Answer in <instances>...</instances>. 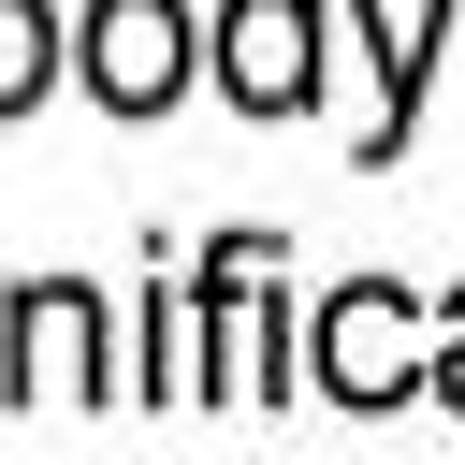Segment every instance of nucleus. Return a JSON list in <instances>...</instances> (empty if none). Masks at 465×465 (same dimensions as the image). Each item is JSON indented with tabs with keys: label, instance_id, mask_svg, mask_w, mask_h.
<instances>
[{
	"label": "nucleus",
	"instance_id": "1",
	"mask_svg": "<svg viewBox=\"0 0 465 465\" xmlns=\"http://www.w3.org/2000/svg\"><path fill=\"white\" fill-rule=\"evenodd\" d=\"M0 392L15 407H58V421L116 392V334H102V291L87 276H44V291L0 305Z\"/></svg>",
	"mask_w": 465,
	"mask_h": 465
},
{
	"label": "nucleus",
	"instance_id": "4",
	"mask_svg": "<svg viewBox=\"0 0 465 465\" xmlns=\"http://www.w3.org/2000/svg\"><path fill=\"white\" fill-rule=\"evenodd\" d=\"M73 73H87L102 116H160V102L189 87V15H174V0H102V15L73 29Z\"/></svg>",
	"mask_w": 465,
	"mask_h": 465
},
{
	"label": "nucleus",
	"instance_id": "5",
	"mask_svg": "<svg viewBox=\"0 0 465 465\" xmlns=\"http://www.w3.org/2000/svg\"><path fill=\"white\" fill-rule=\"evenodd\" d=\"M465 44V0H421L407 29L378 15V0H349V58L378 73V116H363V160H407V131H421V87H436V58Z\"/></svg>",
	"mask_w": 465,
	"mask_h": 465
},
{
	"label": "nucleus",
	"instance_id": "8",
	"mask_svg": "<svg viewBox=\"0 0 465 465\" xmlns=\"http://www.w3.org/2000/svg\"><path fill=\"white\" fill-rule=\"evenodd\" d=\"M436 407H465V291L436 305Z\"/></svg>",
	"mask_w": 465,
	"mask_h": 465
},
{
	"label": "nucleus",
	"instance_id": "6",
	"mask_svg": "<svg viewBox=\"0 0 465 465\" xmlns=\"http://www.w3.org/2000/svg\"><path fill=\"white\" fill-rule=\"evenodd\" d=\"M145 407H218V276L145 291Z\"/></svg>",
	"mask_w": 465,
	"mask_h": 465
},
{
	"label": "nucleus",
	"instance_id": "3",
	"mask_svg": "<svg viewBox=\"0 0 465 465\" xmlns=\"http://www.w3.org/2000/svg\"><path fill=\"white\" fill-rule=\"evenodd\" d=\"M320 15H334V0H218L203 73H218L247 116H305V102H320Z\"/></svg>",
	"mask_w": 465,
	"mask_h": 465
},
{
	"label": "nucleus",
	"instance_id": "7",
	"mask_svg": "<svg viewBox=\"0 0 465 465\" xmlns=\"http://www.w3.org/2000/svg\"><path fill=\"white\" fill-rule=\"evenodd\" d=\"M58 87V15L44 0H0V116H29Z\"/></svg>",
	"mask_w": 465,
	"mask_h": 465
},
{
	"label": "nucleus",
	"instance_id": "2",
	"mask_svg": "<svg viewBox=\"0 0 465 465\" xmlns=\"http://www.w3.org/2000/svg\"><path fill=\"white\" fill-rule=\"evenodd\" d=\"M305 378H320L334 407H421V392H436V363H421V320H407V291H392V276H349V291H320Z\"/></svg>",
	"mask_w": 465,
	"mask_h": 465
}]
</instances>
